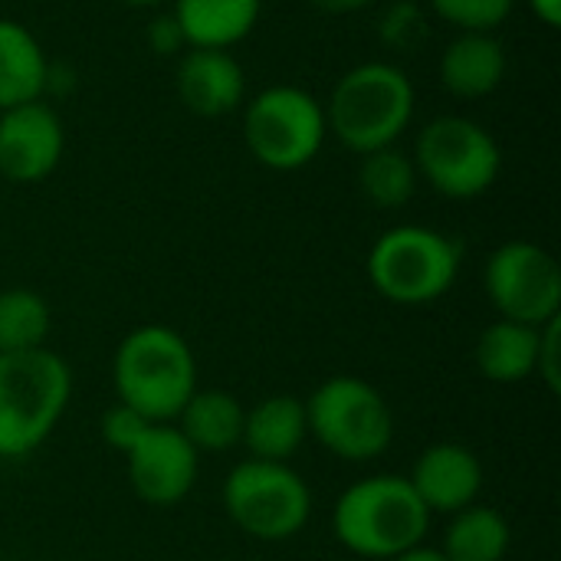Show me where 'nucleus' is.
I'll use <instances>...</instances> for the list:
<instances>
[{
  "label": "nucleus",
  "instance_id": "1",
  "mask_svg": "<svg viewBox=\"0 0 561 561\" xmlns=\"http://www.w3.org/2000/svg\"><path fill=\"white\" fill-rule=\"evenodd\" d=\"M112 385L122 404L151 424H174L197 391V362L184 335L148 322L131 329L112 358Z\"/></svg>",
  "mask_w": 561,
  "mask_h": 561
},
{
  "label": "nucleus",
  "instance_id": "2",
  "mask_svg": "<svg viewBox=\"0 0 561 561\" xmlns=\"http://www.w3.org/2000/svg\"><path fill=\"white\" fill-rule=\"evenodd\" d=\"M322 108L325 128L339 138L342 148L352 154H371L378 148L398 145L414 118L417 92L401 66L371 59L348 69Z\"/></svg>",
  "mask_w": 561,
  "mask_h": 561
},
{
  "label": "nucleus",
  "instance_id": "3",
  "mask_svg": "<svg viewBox=\"0 0 561 561\" xmlns=\"http://www.w3.org/2000/svg\"><path fill=\"white\" fill-rule=\"evenodd\" d=\"M431 513L408 477L378 473L352 483L332 506V533L342 549L371 561H388L424 542Z\"/></svg>",
  "mask_w": 561,
  "mask_h": 561
},
{
  "label": "nucleus",
  "instance_id": "4",
  "mask_svg": "<svg viewBox=\"0 0 561 561\" xmlns=\"http://www.w3.org/2000/svg\"><path fill=\"white\" fill-rule=\"evenodd\" d=\"M72 398L69 365L43 348L0 355V457L20 460L43 447Z\"/></svg>",
  "mask_w": 561,
  "mask_h": 561
},
{
  "label": "nucleus",
  "instance_id": "5",
  "mask_svg": "<svg viewBox=\"0 0 561 561\" xmlns=\"http://www.w3.org/2000/svg\"><path fill=\"white\" fill-rule=\"evenodd\" d=\"M368 283L394 306H431L460 276V243L434 227L401 224L368 250Z\"/></svg>",
  "mask_w": 561,
  "mask_h": 561
},
{
  "label": "nucleus",
  "instance_id": "6",
  "mask_svg": "<svg viewBox=\"0 0 561 561\" xmlns=\"http://www.w3.org/2000/svg\"><path fill=\"white\" fill-rule=\"evenodd\" d=\"M306 424L319 447L348 463H368L394 440L391 404L375 385L355 375L325 378L306 398Z\"/></svg>",
  "mask_w": 561,
  "mask_h": 561
},
{
  "label": "nucleus",
  "instance_id": "7",
  "mask_svg": "<svg viewBox=\"0 0 561 561\" xmlns=\"http://www.w3.org/2000/svg\"><path fill=\"white\" fill-rule=\"evenodd\" d=\"M230 523L256 542H289L312 516V490L289 463L240 460L220 490Z\"/></svg>",
  "mask_w": 561,
  "mask_h": 561
},
{
  "label": "nucleus",
  "instance_id": "8",
  "mask_svg": "<svg viewBox=\"0 0 561 561\" xmlns=\"http://www.w3.org/2000/svg\"><path fill=\"white\" fill-rule=\"evenodd\" d=\"M411 158L417 178L450 201H473L486 194L503 171L500 141L467 115L431 118L417 131Z\"/></svg>",
  "mask_w": 561,
  "mask_h": 561
},
{
  "label": "nucleus",
  "instance_id": "9",
  "mask_svg": "<svg viewBox=\"0 0 561 561\" xmlns=\"http://www.w3.org/2000/svg\"><path fill=\"white\" fill-rule=\"evenodd\" d=\"M325 108L299 85H270L247 102L243 141L270 171H299L325 145Z\"/></svg>",
  "mask_w": 561,
  "mask_h": 561
},
{
  "label": "nucleus",
  "instance_id": "10",
  "mask_svg": "<svg viewBox=\"0 0 561 561\" xmlns=\"http://www.w3.org/2000/svg\"><path fill=\"white\" fill-rule=\"evenodd\" d=\"M483 286L500 319L542 329L561 316L559 260L533 240L496 247L486 260Z\"/></svg>",
  "mask_w": 561,
  "mask_h": 561
},
{
  "label": "nucleus",
  "instance_id": "11",
  "mask_svg": "<svg viewBox=\"0 0 561 561\" xmlns=\"http://www.w3.org/2000/svg\"><path fill=\"white\" fill-rule=\"evenodd\" d=\"M125 463L131 493L158 510L184 503L201 473V454L174 424H151L125 454Z\"/></svg>",
  "mask_w": 561,
  "mask_h": 561
},
{
  "label": "nucleus",
  "instance_id": "12",
  "mask_svg": "<svg viewBox=\"0 0 561 561\" xmlns=\"http://www.w3.org/2000/svg\"><path fill=\"white\" fill-rule=\"evenodd\" d=\"M66 151V128L43 99L0 112V178L13 184L46 181Z\"/></svg>",
  "mask_w": 561,
  "mask_h": 561
},
{
  "label": "nucleus",
  "instance_id": "13",
  "mask_svg": "<svg viewBox=\"0 0 561 561\" xmlns=\"http://www.w3.org/2000/svg\"><path fill=\"white\" fill-rule=\"evenodd\" d=\"M411 486L417 500L427 506V513L454 516L467 506H473L483 493V463L480 457L463 444H434L427 447L411 470Z\"/></svg>",
  "mask_w": 561,
  "mask_h": 561
},
{
  "label": "nucleus",
  "instance_id": "14",
  "mask_svg": "<svg viewBox=\"0 0 561 561\" xmlns=\"http://www.w3.org/2000/svg\"><path fill=\"white\" fill-rule=\"evenodd\" d=\"M174 85L184 108L201 118L230 115L247 99L243 66L230 49H184Z\"/></svg>",
  "mask_w": 561,
  "mask_h": 561
},
{
  "label": "nucleus",
  "instance_id": "15",
  "mask_svg": "<svg viewBox=\"0 0 561 561\" xmlns=\"http://www.w3.org/2000/svg\"><path fill=\"white\" fill-rule=\"evenodd\" d=\"M510 59L496 33H457L440 53V82L457 99H486L506 79Z\"/></svg>",
  "mask_w": 561,
  "mask_h": 561
},
{
  "label": "nucleus",
  "instance_id": "16",
  "mask_svg": "<svg viewBox=\"0 0 561 561\" xmlns=\"http://www.w3.org/2000/svg\"><path fill=\"white\" fill-rule=\"evenodd\" d=\"M306 440H309L306 401H299L296 394H270L256 401L243 417L240 444L250 450L253 460L289 463Z\"/></svg>",
  "mask_w": 561,
  "mask_h": 561
},
{
  "label": "nucleus",
  "instance_id": "17",
  "mask_svg": "<svg viewBox=\"0 0 561 561\" xmlns=\"http://www.w3.org/2000/svg\"><path fill=\"white\" fill-rule=\"evenodd\" d=\"M171 13L187 49H230L256 30L263 0H171Z\"/></svg>",
  "mask_w": 561,
  "mask_h": 561
},
{
  "label": "nucleus",
  "instance_id": "18",
  "mask_svg": "<svg viewBox=\"0 0 561 561\" xmlns=\"http://www.w3.org/2000/svg\"><path fill=\"white\" fill-rule=\"evenodd\" d=\"M49 59L39 39L16 20L0 16V112L46 95Z\"/></svg>",
  "mask_w": 561,
  "mask_h": 561
},
{
  "label": "nucleus",
  "instance_id": "19",
  "mask_svg": "<svg viewBox=\"0 0 561 561\" xmlns=\"http://www.w3.org/2000/svg\"><path fill=\"white\" fill-rule=\"evenodd\" d=\"M539 335L542 329L496 319L477 339V368L493 385H523L536 375L539 362Z\"/></svg>",
  "mask_w": 561,
  "mask_h": 561
},
{
  "label": "nucleus",
  "instance_id": "20",
  "mask_svg": "<svg viewBox=\"0 0 561 561\" xmlns=\"http://www.w3.org/2000/svg\"><path fill=\"white\" fill-rule=\"evenodd\" d=\"M243 417H247V408L230 391L197 388L191 401L181 408V414L174 417V427L187 437V444L197 454H224L240 444Z\"/></svg>",
  "mask_w": 561,
  "mask_h": 561
},
{
  "label": "nucleus",
  "instance_id": "21",
  "mask_svg": "<svg viewBox=\"0 0 561 561\" xmlns=\"http://www.w3.org/2000/svg\"><path fill=\"white\" fill-rule=\"evenodd\" d=\"M510 549H513V529L506 516L483 503L454 513L440 546L447 561H503Z\"/></svg>",
  "mask_w": 561,
  "mask_h": 561
},
{
  "label": "nucleus",
  "instance_id": "22",
  "mask_svg": "<svg viewBox=\"0 0 561 561\" xmlns=\"http://www.w3.org/2000/svg\"><path fill=\"white\" fill-rule=\"evenodd\" d=\"M417 181L421 178H417L414 158L404 154L398 145L362 154L358 184H362V194L368 197V204H375V207H385V210L404 207L414 197Z\"/></svg>",
  "mask_w": 561,
  "mask_h": 561
},
{
  "label": "nucleus",
  "instance_id": "23",
  "mask_svg": "<svg viewBox=\"0 0 561 561\" xmlns=\"http://www.w3.org/2000/svg\"><path fill=\"white\" fill-rule=\"evenodd\" d=\"M49 325L53 316L39 293L23 286L0 289V355L43 348Z\"/></svg>",
  "mask_w": 561,
  "mask_h": 561
},
{
  "label": "nucleus",
  "instance_id": "24",
  "mask_svg": "<svg viewBox=\"0 0 561 561\" xmlns=\"http://www.w3.org/2000/svg\"><path fill=\"white\" fill-rule=\"evenodd\" d=\"M431 36V20L427 10L414 0H398L388 3L381 20H378V39L394 49V53H417Z\"/></svg>",
  "mask_w": 561,
  "mask_h": 561
},
{
  "label": "nucleus",
  "instance_id": "25",
  "mask_svg": "<svg viewBox=\"0 0 561 561\" xmlns=\"http://www.w3.org/2000/svg\"><path fill=\"white\" fill-rule=\"evenodd\" d=\"M427 7L460 33H496L510 20L516 0H427Z\"/></svg>",
  "mask_w": 561,
  "mask_h": 561
},
{
  "label": "nucleus",
  "instance_id": "26",
  "mask_svg": "<svg viewBox=\"0 0 561 561\" xmlns=\"http://www.w3.org/2000/svg\"><path fill=\"white\" fill-rule=\"evenodd\" d=\"M151 427V421H145L138 411H131L128 404H122V401H115L105 414H102V424H99V434H102V440L112 447V450H118L122 457L138 444V437L145 434Z\"/></svg>",
  "mask_w": 561,
  "mask_h": 561
},
{
  "label": "nucleus",
  "instance_id": "27",
  "mask_svg": "<svg viewBox=\"0 0 561 561\" xmlns=\"http://www.w3.org/2000/svg\"><path fill=\"white\" fill-rule=\"evenodd\" d=\"M536 378H542V385H546L552 394H559L561 391V316L542 325Z\"/></svg>",
  "mask_w": 561,
  "mask_h": 561
},
{
  "label": "nucleus",
  "instance_id": "28",
  "mask_svg": "<svg viewBox=\"0 0 561 561\" xmlns=\"http://www.w3.org/2000/svg\"><path fill=\"white\" fill-rule=\"evenodd\" d=\"M145 39H148V46L158 56H178L181 49H187V39H184V33H181V26H178V20H174L171 10L151 16V23L145 30Z\"/></svg>",
  "mask_w": 561,
  "mask_h": 561
},
{
  "label": "nucleus",
  "instance_id": "29",
  "mask_svg": "<svg viewBox=\"0 0 561 561\" xmlns=\"http://www.w3.org/2000/svg\"><path fill=\"white\" fill-rule=\"evenodd\" d=\"M529 10L539 16V23H546L549 30L561 26V0H529Z\"/></svg>",
  "mask_w": 561,
  "mask_h": 561
},
{
  "label": "nucleus",
  "instance_id": "30",
  "mask_svg": "<svg viewBox=\"0 0 561 561\" xmlns=\"http://www.w3.org/2000/svg\"><path fill=\"white\" fill-rule=\"evenodd\" d=\"M312 7L325 10V13H355V10H365L371 7L375 0H309Z\"/></svg>",
  "mask_w": 561,
  "mask_h": 561
},
{
  "label": "nucleus",
  "instance_id": "31",
  "mask_svg": "<svg viewBox=\"0 0 561 561\" xmlns=\"http://www.w3.org/2000/svg\"><path fill=\"white\" fill-rule=\"evenodd\" d=\"M388 561H447L444 559V552L440 549H427L424 542L421 546H414V549H408V552H401V556H394V559Z\"/></svg>",
  "mask_w": 561,
  "mask_h": 561
},
{
  "label": "nucleus",
  "instance_id": "32",
  "mask_svg": "<svg viewBox=\"0 0 561 561\" xmlns=\"http://www.w3.org/2000/svg\"><path fill=\"white\" fill-rule=\"evenodd\" d=\"M118 3H125V7H141V10H151V7H164V3H171V0H118Z\"/></svg>",
  "mask_w": 561,
  "mask_h": 561
}]
</instances>
